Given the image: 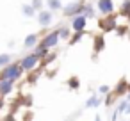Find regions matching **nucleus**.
Returning <instances> with one entry per match:
<instances>
[{"label": "nucleus", "instance_id": "nucleus-1", "mask_svg": "<svg viewBox=\"0 0 130 121\" xmlns=\"http://www.w3.org/2000/svg\"><path fill=\"white\" fill-rule=\"evenodd\" d=\"M22 64H7L6 70L2 71V75H0V80H16L22 73Z\"/></svg>", "mask_w": 130, "mask_h": 121}, {"label": "nucleus", "instance_id": "nucleus-2", "mask_svg": "<svg viewBox=\"0 0 130 121\" xmlns=\"http://www.w3.org/2000/svg\"><path fill=\"white\" fill-rule=\"evenodd\" d=\"M59 38H61L59 30H55V32H50L46 38H43V41H41V46H45V48L55 46V45H57V41H59Z\"/></svg>", "mask_w": 130, "mask_h": 121}, {"label": "nucleus", "instance_id": "nucleus-3", "mask_svg": "<svg viewBox=\"0 0 130 121\" xmlns=\"http://www.w3.org/2000/svg\"><path fill=\"white\" fill-rule=\"evenodd\" d=\"M86 23H87V18L86 14H78L77 18H73V23H71V29L75 32H82L86 29Z\"/></svg>", "mask_w": 130, "mask_h": 121}, {"label": "nucleus", "instance_id": "nucleus-4", "mask_svg": "<svg viewBox=\"0 0 130 121\" xmlns=\"http://www.w3.org/2000/svg\"><path fill=\"white\" fill-rule=\"evenodd\" d=\"M38 61H39V57H38L36 54H30V55H27L20 64H22V68H23V70H32V68L38 64Z\"/></svg>", "mask_w": 130, "mask_h": 121}, {"label": "nucleus", "instance_id": "nucleus-5", "mask_svg": "<svg viewBox=\"0 0 130 121\" xmlns=\"http://www.w3.org/2000/svg\"><path fill=\"white\" fill-rule=\"evenodd\" d=\"M112 9H114V2H112V0H98V11L100 13L109 14V13H112Z\"/></svg>", "mask_w": 130, "mask_h": 121}, {"label": "nucleus", "instance_id": "nucleus-6", "mask_svg": "<svg viewBox=\"0 0 130 121\" xmlns=\"http://www.w3.org/2000/svg\"><path fill=\"white\" fill-rule=\"evenodd\" d=\"M14 80H0V94H9Z\"/></svg>", "mask_w": 130, "mask_h": 121}, {"label": "nucleus", "instance_id": "nucleus-7", "mask_svg": "<svg viewBox=\"0 0 130 121\" xmlns=\"http://www.w3.org/2000/svg\"><path fill=\"white\" fill-rule=\"evenodd\" d=\"M38 18H39V23L41 25H50L52 23V13L50 11H41Z\"/></svg>", "mask_w": 130, "mask_h": 121}, {"label": "nucleus", "instance_id": "nucleus-8", "mask_svg": "<svg viewBox=\"0 0 130 121\" xmlns=\"http://www.w3.org/2000/svg\"><path fill=\"white\" fill-rule=\"evenodd\" d=\"M84 6H78V4H71L64 9V14H77V13H82Z\"/></svg>", "mask_w": 130, "mask_h": 121}, {"label": "nucleus", "instance_id": "nucleus-9", "mask_svg": "<svg viewBox=\"0 0 130 121\" xmlns=\"http://www.w3.org/2000/svg\"><path fill=\"white\" fill-rule=\"evenodd\" d=\"M36 43H38V36H36V34H30V36H27V38H25V46H27V48L34 46Z\"/></svg>", "mask_w": 130, "mask_h": 121}, {"label": "nucleus", "instance_id": "nucleus-10", "mask_svg": "<svg viewBox=\"0 0 130 121\" xmlns=\"http://www.w3.org/2000/svg\"><path fill=\"white\" fill-rule=\"evenodd\" d=\"M102 29H103V30H110V29H114V20H112V18L103 20V22H102Z\"/></svg>", "mask_w": 130, "mask_h": 121}, {"label": "nucleus", "instance_id": "nucleus-11", "mask_svg": "<svg viewBox=\"0 0 130 121\" xmlns=\"http://www.w3.org/2000/svg\"><path fill=\"white\" fill-rule=\"evenodd\" d=\"M11 62V55L9 54H2L0 55V66H7Z\"/></svg>", "mask_w": 130, "mask_h": 121}, {"label": "nucleus", "instance_id": "nucleus-12", "mask_svg": "<svg viewBox=\"0 0 130 121\" xmlns=\"http://www.w3.org/2000/svg\"><path fill=\"white\" fill-rule=\"evenodd\" d=\"M22 9H23V14H27V16H32V14H34V9H36V7H34L32 4H30V6H27V4H25V6H23Z\"/></svg>", "mask_w": 130, "mask_h": 121}, {"label": "nucleus", "instance_id": "nucleus-13", "mask_svg": "<svg viewBox=\"0 0 130 121\" xmlns=\"http://www.w3.org/2000/svg\"><path fill=\"white\" fill-rule=\"evenodd\" d=\"M36 55H38L39 59H43V57H46V48L39 45V46H38V50H36Z\"/></svg>", "mask_w": 130, "mask_h": 121}, {"label": "nucleus", "instance_id": "nucleus-14", "mask_svg": "<svg viewBox=\"0 0 130 121\" xmlns=\"http://www.w3.org/2000/svg\"><path fill=\"white\" fill-rule=\"evenodd\" d=\"M50 9H61V0H48Z\"/></svg>", "mask_w": 130, "mask_h": 121}, {"label": "nucleus", "instance_id": "nucleus-15", "mask_svg": "<svg viewBox=\"0 0 130 121\" xmlns=\"http://www.w3.org/2000/svg\"><path fill=\"white\" fill-rule=\"evenodd\" d=\"M94 48H96V52H100V50L103 48V38H102V36L96 38V41H94Z\"/></svg>", "mask_w": 130, "mask_h": 121}, {"label": "nucleus", "instance_id": "nucleus-16", "mask_svg": "<svg viewBox=\"0 0 130 121\" xmlns=\"http://www.w3.org/2000/svg\"><path fill=\"white\" fill-rule=\"evenodd\" d=\"M98 103H100V100H98L96 96H91V98L87 100V103H86V105H87V107H96Z\"/></svg>", "mask_w": 130, "mask_h": 121}, {"label": "nucleus", "instance_id": "nucleus-17", "mask_svg": "<svg viewBox=\"0 0 130 121\" xmlns=\"http://www.w3.org/2000/svg\"><path fill=\"white\" fill-rule=\"evenodd\" d=\"M123 14L130 16V0H126V2H123Z\"/></svg>", "mask_w": 130, "mask_h": 121}, {"label": "nucleus", "instance_id": "nucleus-18", "mask_svg": "<svg viewBox=\"0 0 130 121\" xmlns=\"http://www.w3.org/2000/svg\"><path fill=\"white\" fill-rule=\"evenodd\" d=\"M70 87H71V89H77V87H78V80H77V78H71V80H70Z\"/></svg>", "mask_w": 130, "mask_h": 121}, {"label": "nucleus", "instance_id": "nucleus-19", "mask_svg": "<svg viewBox=\"0 0 130 121\" xmlns=\"http://www.w3.org/2000/svg\"><path fill=\"white\" fill-rule=\"evenodd\" d=\"M80 38H82V32H77V34L73 36V39H71V43H77V41H80Z\"/></svg>", "mask_w": 130, "mask_h": 121}, {"label": "nucleus", "instance_id": "nucleus-20", "mask_svg": "<svg viewBox=\"0 0 130 121\" xmlns=\"http://www.w3.org/2000/svg\"><path fill=\"white\" fill-rule=\"evenodd\" d=\"M32 6H34L36 9H39V7H41V0H32Z\"/></svg>", "mask_w": 130, "mask_h": 121}, {"label": "nucleus", "instance_id": "nucleus-21", "mask_svg": "<svg viewBox=\"0 0 130 121\" xmlns=\"http://www.w3.org/2000/svg\"><path fill=\"white\" fill-rule=\"evenodd\" d=\"M59 34H61V38H66V36H68V30L62 29V30H59Z\"/></svg>", "mask_w": 130, "mask_h": 121}, {"label": "nucleus", "instance_id": "nucleus-22", "mask_svg": "<svg viewBox=\"0 0 130 121\" xmlns=\"http://www.w3.org/2000/svg\"><path fill=\"white\" fill-rule=\"evenodd\" d=\"M100 93H109V87H107V85H102V87H100Z\"/></svg>", "mask_w": 130, "mask_h": 121}]
</instances>
